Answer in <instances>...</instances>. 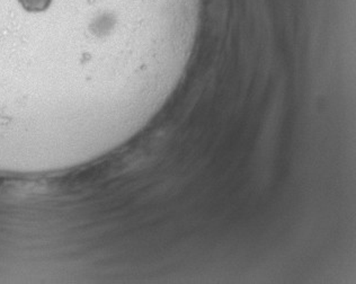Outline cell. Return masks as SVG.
I'll use <instances>...</instances> for the list:
<instances>
[{"mask_svg":"<svg viewBox=\"0 0 356 284\" xmlns=\"http://www.w3.org/2000/svg\"><path fill=\"white\" fill-rule=\"evenodd\" d=\"M203 0H0V176L79 168L163 110Z\"/></svg>","mask_w":356,"mask_h":284,"instance_id":"6da1fadb","label":"cell"}]
</instances>
